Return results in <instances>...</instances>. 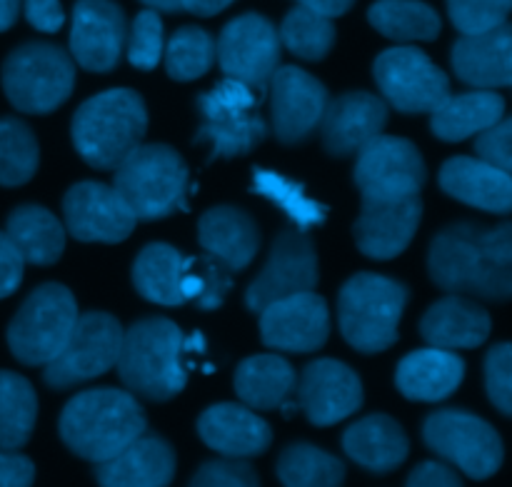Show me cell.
I'll use <instances>...</instances> for the list:
<instances>
[{
  "mask_svg": "<svg viewBox=\"0 0 512 487\" xmlns=\"http://www.w3.org/2000/svg\"><path fill=\"white\" fill-rule=\"evenodd\" d=\"M430 278L445 293L503 303L512 295V225L455 223L430 245Z\"/></svg>",
  "mask_w": 512,
  "mask_h": 487,
  "instance_id": "1",
  "label": "cell"
},
{
  "mask_svg": "<svg viewBox=\"0 0 512 487\" xmlns=\"http://www.w3.org/2000/svg\"><path fill=\"white\" fill-rule=\"evenodd\" d=\"M148 420L133 393L95 388L78 393L60 415V438L70 453L90 463H105L145 433Z\"/></svg>",
  "mask_w": 512,
  "mask_h": 487,
  "instance_id": "2",
  "label": "cell"
},
{
  "mask_svg": "<svg viewBox=\"0 0 512 487\" xmlns=\"http://www.w3.org/2000/svg\"><path fill=\"white\" fill-rule=\"evenodd\" d=\"M148 110L135 90L113 88L85 100L73 115L75 150L98 170H115L145 138Z\"/></svg>",
  "mask_w": 512,
  "mask_h": 487,
  "instance_id": "3",
  "label": "cell"
},
{
  "mask_svg": "<svg viewBox=\"0 0 512 487\" xmlns=\"http://www.w3.org/2000/svg\"><path fill=\"white\" fill-rule=\"evenodd\" d=\"M115 368L130 393L155 403L175 398L188 385V370L183 365V333L168 318L138 320L123 330Z\"/></svg>",
  "mask_w": 512,
  "mask_h": 487,
  "instance_id": "4",
  "label": "cell"
},
{
  "mask_svg": "<svg viewBox=\"0 0 512 487\" xmlns=\"http://www.w3.org/2000/svg\"><path fill=\"white\" fill-rule=\"evenodd\" d=\"M408 305V288L385 275L358 273L343 285L338 323L345 343L375 355L398 343V325Z\"/></svg>",
  "mask_w": 512,
  "mask_h": 487,
  "instance_id": "5",
  "label": "cell"
},
{
  "mask_svg": "<svg viewBox=\"0 0 512 487\" xmlns=\"http://www.w3.org/2000/svg\"><path fill=\"white\" fill-rule=\"evenodd\" d=\"M188 165L170 145L140 143L115 168L113 188L123 195L138 220H160L188 208Z\"/></svg>",
  "mask_w": 512,
  "mask_h": 487,
  "instance_id": "6",
  "label": "cell"
},
{
  "mask_svg": "<svg viewBox=\"0 0 512 487\" xmlns=\"http://www.w3.org/2000/svg\"><path fill=\"white\" fill-rule=\"evenodd\" d=\"M260 95L243 80L225 78L208 93L198 95V113L203 118L195 143H208L210 163L248 155L268 135L263 115L258 113Z\"/></svg>",
  "mask_w": 512,
  "mask_h": 487,
  "instance_id": "7",
  "label": "cell"
},
{
  "mask_svg": "<svg viewBox=\"0 0 512 487\" xmlns=\"http://www.w3.org/2000/svg\"><path fill=\"white\" fill-rule=\"evenodd\" d=\"M75 88L73 58L58 45L25 43L3 63V90L15 110L48 115L70 98Z\"/></svg>",
  "mask_w": 512,
  "mask_h": 487,
  "instance_id": "8",
  "label": "cell"
},
{
  "mask_svg": "<svg viewBox=\"0 0 512 487\" xmlns=\"http://www.w3.org/2000/svg\"><path fill=\"white\" fill-rule=\"evenodd\" d=\"M78 320V303L60 283L35 288L8 325V348L23 365H45L63 350Z\"/></svg>",
  "mask_w": 512,
  "mask_h": 487,
  "instance_id": "9",
  "label": "cell"
},
{
  "mask_svg": "<svg viewBox=\"0 0 512 487\" xmlns=\"http://www.w3.org/2000/svg\"><path fill=\"white\" fill-rule=\"evenodd\" d=\"M423 438L433 453L453 463L473 480H488L505 458L498 430L465 410H438L423 425Z\"/></svg>",
  "mask_w": 512,
  "mask_h": 487,
  "instance_id": "10",
  "label": "cell"
},
{
  "mask_svg": "<svg viewBox=\"0 0 512 487\" xmlns=\"http://www.w3.org/2000/svg\"><path fill=\"white\" fill-rule=\"evenodd\" d=\"M123 343V328L108 313L78 315L63 350L45 363V383L53 390H70L80 383L100 378L115 368Z\"/></svg>",
  "mask_w": 512,
  "mask_h": 487,
  "instance_id": "11",
  "label": "cell"
},
{
  "mask_svg": "<svg viewBox=\"0 0 512 487\" xmlns=\"http://www.w3.org/2000/svg\"><path fill=\"white\" fill-rule=\"evenodd\" d=\"M373 75L385 103L405 115L433 113L450 95L448 75L423 50L408 45L383 50L375 60Z\"/></svg>",
  "mask_w": 512,
  "mask_h": 487,
  "instance_id": "12",
  "label": "cell"
},
{
  "mask_svg": "<svg viewBox=\"0 0 512 487\" xmlns=\"http://www.w3.org/2000/svg\"><path fill=\"white\" fill-rule=\"evenodd\" d=\"M353 178L360 195L370 198H408L420 195L428 168L410 140L395 135H375L358 150Z\"/></svg>",
  "mask_w": 512,
  "mask_h": 487,
  "instance_id": "13",
  "label": "cell"
},
{
  "mask_svg": "<svg viewBox=\"0 0 512 487\" xmlns=\"http://www.w3.org/2000/svg\"><path fill=\"white\" fill-rule=\"evenodd\" d=\"M215 58L228 78L243 80L258 93H265L270 75L280 65L278 30L258 13L240 15L220 33Z\"/></svg>",
  "mask_w": 512,
  "mask_h": 487,
  "instance_id": "14",
  "label": "cell"
},
{
  "mask_svg": "<svg viewBox=\"0 0 512 487\" xmlns=\"http://www.w3.org/2000/svg\"><path fill=\"white\" fill-rule=\"evenodd\" d=\"M318 253L305 230L288 228L275 238L270 258L258 278L248 285L245 305L260 313L265 305L288 295L315 290L318 285Z\"/></svg>",
  "mask_w": 512,
  "mask_h": 487,
  "instance_id": "15",
  "label": "cell"
},
{
  "mask_svg": "<svg viewBox=\"0 0 512 487\" xmlns=\"http://www.w3.org/2000/svg\"><path fill=\"white\" fill-rule=\"evenodd\" d=\"M330 310L313 290L288 295L260 310V338L280 353H315L328 343Z\"/></svg>",
  "mask_w": 512,
  "mask_h": 487,
  "instance_id": "16",
  "label": "cell"
},
{
  "mask_svg": "<svg viewBox=\"0 0 512 487\" xmlns=\"http://www.w3.org/2000/svg\"><path fill=\"white\" fill-rule=\"evenodd\" d=\"M63 215L68 233L80 243H123L138 223L118 190L93 180L65 193Z\"/></svg>",
  "mask_w": 512,
  "mask_h": 487,
  "instance_id": "17",
  "label": "cell"
},
{
  "mask_svg": "<svg viewBox=\"0 0 512 487\" xmlns=\"http://www.w3.org/2000/svg\"><path fill=\"white\" fill-rule=\"evenodd\" d=\"M268 85L275 138L283 145L303 143L320 125L330 100L325 85L295 65H278Z\"/></svg>",
  "mask_w": 512,
  "mask_h": 487,
  "instance_id": "18",
  "label": "cell"
},
{
  "mask_svg": "<svg viewBox=\"0 0 512 487\" xmlns=\"http://www.w3.org/2000/svg\"><path fill=\"white\" fill-rule=\"evenodd\" d=\"M423 220L420 195L408 198H370L363 195V208L355 220V245L373 260H393L408 250Z\"/></svg>",
  "mask_w": 512,
  "mask_h": 487,
  "instance_id": "19",
  "label": "cell"
},
{
  "mask_svg": "<svg viewBox=\"0 0 512 487\" xmlns=\"http://www.w3.org/2000/svg\"><path fill=\"white\" fill-rule=\"evenodd\" d=\"M295 390L298 408L318 428L350 418L363 405V383L358 373L340 360L320 358L305 365L300 380H295Z\"/></svg>",
  "mask_w": 512,
  "mask_h": 487,
  "instance_id": "20",
  "label": "cell"
},
{
  "mask_svg": "<svg viewBox=\"0 0 512 487\" xmlns=\"http://www.w3.org/2000/svg\"><path fill=\"white\" fill-rule=\"evenodd\" d=\"M125 13L113 0H78L70 28V50L80 68L108 73L125 48Z\"/></svg>",
  "mask_w": 512,
  "mask_h": 487,
  "instance_id": "21",
  "label": "cell"
},
{
  "mask_svg": "<svg viewBox=\"0 0 512 487\" xmlns=\"http://www.w3.org/2000/svg\"><path fill=\"white\" fill-rule=\"evenodd\" d=\"M385 123L388 103L365 90H353L328 100L318 128L325 150L335 158H348L383 133Z\"/></svg>",
  "mask_w": 512,
  "mask_h": 487,
  "instance_id": "22",
  "label": "cell"
},
{
  "mask_svg": "<svg viewBox=\"0 0 512 487\" xmlns=\"http://www.w3.org/2000/svg\"><path fill=\"white\" fill-rule=\"evenodd\" d=\"M450 60L455 75L473 88H508L512 83V28L503 23L483 33L460 35Z\"/></svg>",
  "mask_w": 512,
  "mask_h": 487,
  "instance_id": "23",
  "label": "cell"
},
{
  "mask_svg": "<svg viewBox=\"0 0 512 487\" xmlns=\"http://www.w3.org/2000/svg\"><path fill=\"white\" fill-rule=\"evenodd\" d=\"M198 435L210 450L228 458H255L273 443L270 425L248 405L220 403L198 420Z\"/></svg>",
  "mask_w": 512,
  "mask_h": 487,
  "instance_id": "24",
  "label": "cell"
},
{
  "mask_svg": "<svg viewBox=\"0 0 512 487\" xmlns=\"http://www.w3.org/2000/svg\"><path fill=\"white\" fill-rule=\"evenodd\" d=\"M175 475V450L158 435H140L95 468V480L105 487H163Z\"/></svg>",
  "mask_w": 512,
  "mask_h": 487,
  "instance_id": "25",
  "label": "cell"
},
{
  "mask_svg": "<svg viewBox=\"0 0 512 487\" xmlns=\"http://www.w3.org/2000/svg\"><path fill=\"white\" fill-rule=\"evenodd\" d=\"M440 188L450 198L485 213L508 215L512 208V178L480 158H450L440 168Z\"/></svg>",
  "mask_w": 512,
  "mask_h": 487,
  "instance_id": "26",
  "label": "cell"
},
{
  "mask_svg": "<svg viewBox=\"0 0 512 487\" xmlns=\"http://www.w3.org/2000/svg\"><path fill=\"white\" fill-rule=\"evenodd\" d=\"M490 330H493V320L488 310L455 293L438 300L420 320V333L425 343L443 350L480 348L490 338Z\"/></svg>",
  "mask_w": 512,
  "mask_h": 487,
  "instance_id": "27",
  "label": "cell"
},
{
  "mask_svg": "<svg viewBox=\"0 0 512 487\" xmlns=\"http://www.w3.org/2000/svg\"><path fill=\"white\" fill-rule=\"evenodd\" d=\"M198 240L205 253L220 260L230 273H240L258 255L260 230L245 210L218 205L200 218Z\"/></svg>",
  "mask_w": 512,
  "mask_h": 487,
  "instance_id": "28",
  "label": "cell"
},
{
  "mask_svg": "<svg viewBox=\"0 0 512 487\" xmlns=\"http://www.w3.org/2000/svg\"><path fill=\"white\" fill-rule=\"evenodd\" d=\"M465 363L453 350L423 348L405 355L395 373V385L408 400L438 403L450 398L463 383Z\"/></svg>",
  "mask_w": 512,
  "mask_h": 487,
  "instance_id": "29",
  "label": "cell"
},
{
  "mask_svg": "<svg viewBox=\"0 0 512 487\" xmlns=\"http://www.w3.org/2000/svg\"><path fill=\"white\" fill-rule=\"evenodd\" d=\"M343 448L353 463L378 475L398 470L410 453L408 435L388 415H368L350 425L343 435Z\"/></svg>",
  "mask_w": 512,
  "mask_h": 487,
  "instance_id": "30",
  "label": "cell"
},
{
  "mask_svg": "<svg viewBox=\"0 0 512 487\" xmlns=\"http://www.w3.org/2000/svg\"><path fill=\"white\" fill-rule=\"evenodd\" d=\"M430 115V130L440 140L460 143L498 123L505 115V98L493 90L478 88L473 93L448 95Z\"/></svg>",
  "mask_w": 512,
  "mask_h": 487,
  "instance_id": "31",
  "label": "cell"
},
{
  "mask_svg": "<svg viewBox=\"0 0 512 487\" xmlns=\"http://www.w3.org/2000/svg\"><path fill=\"white\" fill-rule=\"evenodd\" d=\"M295 370L283 355H253L235 370V393L248 408L275 410L295 393Z\"/></svg>",
  "mask_w": 512,
  "mask_h": 487,
  "instance_id": "32",
  "label": "cell"
},
{
  "mask_svg": "<svg viewBox=\"0 0 512 487\" xmlns=\"http://www.w3.org/2000/svg\"><path fill=\"white\" fill-rule=\"evenodd\" d=\"M5 233L20 250L25 263L53 265L65 250V228L50 210L40 205H20L10 213Z\"/></svg>",
  "mask_w": 512,
  "mask_h": 487,
  "instance_id": "33",
  "label": "cell"
},
{
  "mask_svg": "<svg viewBox=\"0 0 512 487\" xmlns=\"http://www.w3.org/2000/svg\"><path fill=\"white\" fill-rule=\"evenodd\" d=\"M190 258H183L180 250L173 245L153 243L145 245L133 263V285L145 300L165 308L183 305V293H180V278L188 268Z\"/></svg>",
  "mask_w": 512,
  "mask_h": 487,
  "instance_id": "34",
  "label": "cell"
},
{
  "mask_svg": "<svg viewBox=\"0 0 512 487\" xmlns=\"http://www.w3.org/2000/svg\"><path fill=\"white\" fill-rule=\"evenodd\" d=\"M38 418V395L18 373L0 370V450L28 445Z\"/></svg>",
  "mask_w": 512,
  "mask_h": 487,
  "instance_id": "35",
  "label": "cell"
},
{
  "mask_svg": "<svg viewBox=\"0 0 512 487\" xmlns=\"http://www.w3.org/2000/svg\"><path fill=\"white\" fill-rule=\"evenodd\" d=\"M368 20L378 33L400 43L435 40L440 35L438 13L420 0H378L370 5Z\"/></svg>",
  "mask_w": 512,
  "mask_h": 487,
  "instance_id": "36",
  "label": "cell"
},
{
  "mask_svg": "<svg viewBox=\"0 0 512 487\" xmlns=\"http://www.w3.org/2000/svg\"><path fill=\"white\" fill-rule=\"evenodd\" d=\"M253 190L258 195H263V198H268L270 203L278 205L285 213V218L298 230H310L313 225L325 223V218H328V208L323 203L310 198L303 185L275 173V170L255 168Z\"/></svg>",
  "mask_w": 512,
  "mask_h": 487,
  "instance_id": "37",
  "label": "cell"
},
{
  "mask_svg": "<svg viewBox=\"0 0 512 487\" xmlns=\"http://www.w3.org/2000/svg\"><path fill=\"white\" fill-rule=\"evenodd\" d=\"M278 478L288 487H333L345 483V465L315 445L298 443L280 455Z\"/></svg>",
  "mask_w": 512,
  "mask_h": 487,
  "instance_id": "38",
  "label": "cell"
},
{
  "mask_svg": "<svg viewBox=\"0 0 512 487\" xmlns=\"http://www.w3.org/2000/svg\"><path fill=\"white\" fill-rule=\"evenodd\" d=\"M280 45L303 60H323L335 45L333 18L305 5H295L280 25Z\"/></svg>",
  "mask_w": 512,
  "mask_h": 487,
  "instance_id": "39",
  "label": "cell"
},
{
  "mask_svg": "<svg viewBox=\"0 0 512 487\" xmlns=\"http://www.w3.org/2000/svg\"><path fill=\"white\" fill-rule=\"evenodd\" d=\"M40 148L33 130L18 118H0V185L18 188L35 175Z\"/></svg>",
  "mask_w": 512,
  "mask_h": 487,
  "instance_id": "40",
  "label": "cell"
},
{
  "mask_svg": "<svg viewBox=\"0 0 512 487\" xmlns=\"http://www.w3.org/2000/svg\"><path fill=\"white\" fill-rule=\"evenodd\" d=\"M165 68L173 80L188 83V80H198L213 68L215 63V40L203 28H180L178 33L170 38L168 48L163 50Z\"/></svg>",
  "mask_w": 512,
  "mask_h": 487,
  "instance_id": "41",
  "label": "cell"
},
{
  "mask_svg": "<svg viewBox=\"0 0 512 487\" xmlns=\"http://www.w3.org/2000/svg\"><path fill=\"white\" fill-rule=\"evenodd\" d=\"M512 0H448L450 20L463 35L508 23Z\"/></svg>",
  "mask_w": 512,
  "mask_h": 487,
  "instance_id": "42",
  "label": "cell"
},
{
  "mask_svg": "<svg viewBox=\"0 0 512 487\" xmlns=\"http://www.w3.org/2000/svg\"><path fill=\"white\" fill-rule=\"evenodd\" d=\"M163 50V20L158 13H153V8L143 10L133 20V35L128 45L130 65L140 70H153L163 58Z\"/></svg>",
  "mask_w": 512,
  "mask_h": 487,
  "instance_id": "43",
  "label": "cell"
},
{
  "mask_svg": "<svg viewBox=\"0 0 512 487\" xmlns=\"http://www.w3.org/2000/svg\"><path fill=\"white\" fill-rule=\"evenodd\" d=\"M485 385L488 398L503 415L512 413V348L508 343L495 345L485 358Z\"/></svg>",
  "mask_w": 512,
  "mask_h": 487,
  "instance_id": "44",
  "label": "cell"
},
{
  "mask_svg": "<svg viewBox=\"0 0 512 487\" xmlns=\"http://www.w3.org/2000/svg\"><path fill=\"white\" fill-rule=\"evenodd\" d=\"M190 483L198 487H255L260 485V478L253 470V465L245 463V458H228V455H223L220 460L205 463Z\"/></svg>",
  "mask_w": 512,
  "mask_h": 487,
  "instance_id": "45",
  "label": "cell"
},
{
  "mask_svg": "<svg viewBox=\"0 0 512 487\" xmlns=\"http://www.w3.org/2000/svg\"><path fill=\"white\" fill-rule=\"evenodd\" d=\"M510 138H512V120L503 115L498 123L485 128L483 133H478V140H475V153H478V158L485 160V163L510 173L512 168Z\"/></svg>",
  "mask_w": 512,
  "mask_h": 487,
  "instance_id": "46",
  "label": "cell"
},
{
  "mask_svg": "<svg viewBox=\"0 0 512 487\" xmlns=\"http://www.w3.org/2000/svg\"><path fill=\"white\" fill-rule=\"evenodd\" d=\"M195 263L200 265V278H203V290H200L198 305L200 310H215L223 305L225 295L233 288V275L225 268L220 260H215L213 255H205V258H195Z\"/></svg>",
  "mask_w": 512,
  "mask_h": 487,
  "instance_id": "47",
  "label": "cell"
},
{
  "mask_svg": "<svg viewBox=\"0 0 512 487\" xmlns=\"http://www.w3.org/2000/svg\"><path fill=\"white\" fill-rule=\"evenodd\" d=\"M25 260L8 233L0 230V300L13 295L23 283Z\"/></svg>",
  "mask_w": 512,
  "mask_h": 487,
  "instance_id": "48",
  "label": "cell"
},
{
  "mask_svg": "<svg viewBox=\"0 0 512 487\" xmlns=\"http://www.w3.org/2000/svg\"><path fill=\"white\" fill-rule=\"evenodd\" d=\"M25 8V18L40 33H58L65 23V13L60 0H20Z\"/></svg>",
  "mask_w": 512,
  "mask_h": 487,
  "instance_id": "49",
  "label": "cell"
},
{
  "mask_svg": "<svg viewBox=\"0 0 512 487\" xmlns=\"http://www.w3.org/2000/svg\"><path fill=\"white\" fill-rule=\"evenodd\" d=\"M33 460L15 450H0V487H25L33 483Z\"/></svg>",
  "mask_w": 512,
  "mask_h": 487,
  "instance_id": "50",
  "label": "cell"
},
{
  "mask_svg": "<svg viewBox=\"0 0 512 487\" xmlns=\"http://www.w3.org/2000/svg\"><path fill=\"white\" fill-rule=\"evenodd\" d=\"M408 485L410 487H458L463 485V480L455 475L453 468H448V465L443 463H433V460H428V463H420L418 468L410 473L408 478Z\"/></svg>",
  "mask_w": 512,
  "mask_h": 487,
  "instance_id": "51",
  "label": "cell"
},
{
  "mask_svg": "<svg viewBox=\"0 0 512 487\" xmlns=\"http://www.w3.org/2000/svg\"><path fill=\"white\" fill-rule=\"evenodd\" d=\"M295 3L305 5V8L318 10V13L330 15V18H335V15L348 13L350 5H353L355 0H295Z\"/></svg>",
  "mask_w": 512,
  "mask_h": 487,
  "instance_id": "52",
  "label": "cell"
},
{
  "mask_svg": "<svg viewBox=\"0 0 512 487\" xmlns=\"http://www.w3.org/2000/svg\"><path fill=\"white\" fill-rule=\"evenodd\" d=\"M230 3H235V0H183V10L210 18V15H218L220 10L228 8Z\"/></svg>",
  "mask_w": 512,
  "mask_h": 487,
  "instance_id": "53",
  "label": "cell"
},
{
  "mask_svg": "<svg viewBox=\"0 0 512 487\" xmlns=\"http://www.w3.org/2000/svg\"><path fill=\"white\" fill-rule=\"evenodd\" d=\"M20 13V0H0V33L13 28Z\"/></svg>",
  "mask_w": 512,
  "mask_h": 487,
  "instance_id": "54",
  "label": "cell"
},
{
  "mask_svg": "<svg viewBox=\"0 0 512 487\" xmlns=\"http://www.w3.org/2000/svg\"><path fill=\"white\" fill-rule=\"evenodd\" d=\"M193 350L195 353H205V338L198 330L190 338H183V353H193Z\"/></svg>",
  "mask_w": 512,
  "mask_h": 487,
  "instance_id": "55",
  "label": "cell"
},
{
  "mask_svg": "<svg viewBox=\"0 0 512 487\" xmlns=\"http://www.w3.org/2000/svg\"><path fill=\"white\" fill-rule=\"evenodd\" d=\"M143 3L150 5L153 10H165V13L183 10V0H143Z\"/></svg>",
  "mask_w": 512,
  "mask_h": 487,
  "instance_id": "56",
  "label": "cell"
}]
</instances>
